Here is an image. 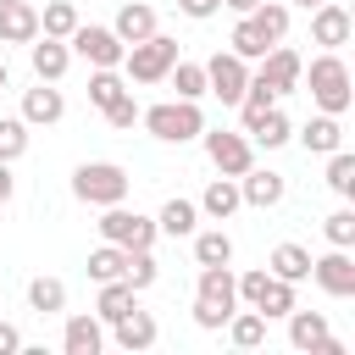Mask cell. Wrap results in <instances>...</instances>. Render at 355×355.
I'll return each instance as SVG.
<instances>
[{
	"label": "cell",
	"mask_w": 355,
	"mask_h": 355,
	"mask_svg": "<svg viewBox=\"0 0 355 355\" xmlns=\"http://www.w3.org/2000/svg\"><path fill=\"white\" fill-rule=\"evenodd\" d=\"M178 11H183V17H194V22H205V17H216V11H222V0H178Z\"/></svg>",
	"instance_id": "43"
},
{
	"label": "cell",
	"mask_w": 355,
	"mask_h": 355,
	"mask_svg": "<svg viewBox=\"0 0 355 355\" xmlns=\"http://www.w3.org/2000/svg\"><path fill=\"white\" fill-rule=\"evenodd\" d=\"M111 338H116V349H128V355H139V349H150L155 338H161V327H155V316L150 311H128V316H116L111 322Z\"/></svg>",
	"instance_id": "15"
},
{
	"label": "cell",
	"mask_w": 355,
	"mask_h": 355,
	"mask_svg": "<svg viewBox=\"0 0 355 355\" xmlns=\"http://www.w3.org/2000/svg\"><path fill=\"white\" fill-rule=\"evenodd\" d=\"M239 205H244L239 200V178H211L205 194H200V216H211V222H227Z\"/></svg>",
	"instance_id": "20"
},
{
	"label": "cell",
	"mask_w": 355,
	"mask_h": 355,
	"mask_svg": "<svg viewBox=\"0 0 355 355\" xmlns=\"http://www.w3.org/2000/svg\"><path fill=\"white\" fill-rule=\"evenodd\" d=\"M227 338H233L239 349H261V344H266V316L250 311V305L233 311V316H227Z\"/></svg>",
	"instance_id": "30"
},
{
	"label": "cell",
	"mask_w": 355,
	"mask_h": 355,
	"mask_svg": "<svg viewBox=\"0 0 355 355\" xmlns=\"http://www.w3.org/2000/svg\"><path fill=\"white\" fill-rule=\"evenodd\" d=\"M288 6H300V11H316V6H322V0H288Z\"/></svg>",
	"instance_id": "47"
},
{
	"label": "cell",
	"mask_w": 355,
	"mask_h": 355,
	"mask_svg": "<svg viewBox=\"0 0 355 355\" xmlns=\"http://www.w3.org/2000/svg\"><path fill=\"white\" fill-rule=\"evenodd\" d=\"M105 122H111V128H133V122H139V100H133V89H128L116 105H105Z\"/></svg>",
	"instance_id": "41"
},
{
	"label": "cell",
	"mask_w": 355,
	"mask_h": 355,
	"mask_svg": "<svg viewBox=\"0 0 355 355\" xmlns=\"http://www.w3.org/2000/svg\"><path fill=\"white\" fill-rule=\"evenodd\" d=\"M300 83L311 89L316 111H327V116H344L349 100H355V89H349V67H344L338 50H322V55L311 61V72H300Z\"/></svg>",
	"instance_id": "1"
},
{
	"label": "cell",
	"mask_w": 355,
	"mask_h": 355,
	"mask_svg": "<svg viewBox=\"0 0 355 355\" xmlns=\"http://www.w3.org/2000/svg\"><path fill=\"white\" fill-rule=\"evenodd\" d=\"M105 216L94 222L100 227V239L105 244H122V250H150L155 244V216H139V211H128L122 200L116 205H100Z\"/></svg>",
	"instance_id": "5"
},
{
	"label": "cell",
	"mask_w": 355,
	"mask_h": 355,
	"mask_svg": "<svg viewBox=\"0 0 355 355\" xmlns=\"http://www.w3.org/2000/svg\"><path fill=\"white\" fill-rule=\"evenodd\" d=\"M222 6H227V11H239V17H250V11L261 6V0H222Z\"/></svg>",
	"instance_id": "46"
},
{
	"label": "cell",
	"mask_w": 355,
	"mask_h": 355,
	"mask_svg": "<svg viewBox=\"0 0 355 355\" xmlns=\"http://www.w3.org/2000/svg\"><path fill=\"white\" fill-rule=\"evenodd\" d=\"M322 338H327V316H322V311H300V305H294V311H288V344L316 355V344H322Z\"/></svg>",
	"instance_id": "26"
},
{
	"label": "cell",
	"mask_w": 355,
	"mask_h": 355,
	"mask_svg": "<svg viewBox=\"0 0 355 355\" xmlns=\"http://www.w3.org/2000/svg\"><path fill=\"white\" fill-rule=\"evenodd\" d=\"M349 6H338V0H322L316 11H311V39L322 44V50H338V44H349Z\"/></svg>",
	"instance_id": "12"
},
{
	"label": "cell",
	"mask_w": 355,
	"mask_h": 355,
	"mask_svg": "<svg viewBox=\"0 0 355 355\" xmlns=\"http://www.w3.org/2000/svg\"><path fill=\"white\" fill-rule=\"evenodd\" d=\"M194 300H205V305H216L222 316H233V311H239V283H233V266H200Z\"/></svg>",
	"instance_id": "13"
},
{
	"label": "cell",
	"mask_w": 355,
	"mask_h": 355,
	"mask_svg": "<svg viewBox=\"0 0 355 355\" xmlns=\"http://www.w3.org/2000/svg\"><path fill=\"white\" fill-rule=\"evenodd\" d=\"M28 150V122L22 116H0V161H17Z\"/></svg>",
	"instance_id": "39"
},
{
	"label": "cell",
	"mask_w": 355,
	"mask_h": 355,
	"mask_svg": "<svg viewBox=\"0 0 355 355\" xmlns=\"http://www.w3.org/2000/svg\"><path fill=\"white\" fill-rule=\"evenodd\" d=\"M72 194L83 205H116V200H128V172L116 161H83L72 172Z\"/></svg>",
	"instance_id": "4"
},
{
	"label": "cell",
	"mask_w": 355,
	"mask_h": 355,
	"mask_svg": "<svg viewBox=\"0 0 355 355\" xmlns=\"http://www.w3.org/2000/svg\"><path fill=\"white\" fill-rule=\"evenodd\" d=\"M200 139H205V155H211V166H216L222 178H239V172H250V166H255V144H250V133L205 128Z\"/></svg>",
	"instance_id": "6"
},
{
	"label": "cell",
	"mask_w": 355,
	"mask_h": 355,
	"mask_svg": "<svg viewBox=\"0 0 355 355\" xmlns=\"http://www.w3.org/2000/svg\"><path fill=\"white\" fill-rule=\"evenodd\" d=\"M227 50H233V55H244V61H261V55H266L272 44H266V39L255 33V22H250V17H239V28H233V39H227Z\"/></svg>",
	"instance_id": "37"
},
{
	"label": "cell",
	"mask_w": 355,
	"mask_h": 355,
	"mask_svg": "<svg viewBox=\"0 0 355 355\" xmlns=\"http://www.w3.org/2000/svg\"><path fill=\"white\" fill-rule=\"evenodd\" d=\"M338 6H349V0H338Z\"/></svg>",
	"instance_id": "49"
},
{
	"label": "cell",
	"mask_w": 355,
	"mask_h": 355,
	"mask_svg": "<svg viewBox=\"0 0 355 355\" xmlns=\"http://www.w3.org/2000/svg\"><path fill=\"white\" fill-rule=\"evenodd\" d=\"M139 305V288L128 283V277H111V283H100V300H94V316L100 322H116V316H128Z\"/></svg>",
	"instance_id": "22"
},
{
	"label": "cell",
	"mask_w": 355,
	"mask_h": 355,
	"mask_svg": "<svg viewBox=\"0 0 355 355\" xmlns=\"http://www.w3.org/2000/svg\"><path fill=\"white\" fill-rule=\"evenodd\" d=\"M194 322H200L205 333H222V327H227V316H222L216 305H205V300H194Z\"/></svg>",
	"instance_id": "42"
},
{
	"label": "cell",
	"mask_w": 355,
	"mask_h": 355,
	"mask_svg": "<svg viewBox=\"0 0 355 355\" xmlns=\"http://www.w3.org/2000/svg\"><path fill=\"white\" fill-rule=\"evenodd\" d=\"M39 39V11L28 0H6L0 6V44H33Z\"/></svg>",
	"instance_id": "18"
},
{
	"label": "cell",
	"mask_w": 355,
	"mask_h": 355,
	"mask_svg": "<svg viewBox=\"0 0 355 355\" xmlns=\"http://www.w3.org/2000/svg\"><path fill=\"white\" fill-rule=\"evenodd\" d=\"M111 33H116L122 44H139V39H150V33H155V6H144V0H128V6L116 11Z\"/></svg>",
	"instance_id": "19"
},
{
	"label": "cell",
	"mask_w": 355,
	"mask_h": 355,
	"mask_svg": "<svg viewBox=\"0 0 355 355\" xmlns=\"http://www.w3.org/2000/svg\"><path fill=\"white\" fill-rule=\"evenodd\" d=\"M300 72H305L300 50H288V44H272V50L261 55V72H250V78H255V83H266V89L283 100V94H294V89H300Z\"/></svg>",
	"instance_id": "9"
},
{
	"label": "cell",
	"mask_w": 355,
	"mask_h": 355,
	"mask_svg": "<svg viewBox=\"0 0 355 355\" xmlns=\"http://www.w3.org/2000/svg\"><path fill=\"white\" fill-rule=\"evenodd\" d=\"M283 194H288L283 172H272V166H250V172H239V200H244V205L272 211V205H283Z\"/></svg>",
	"instance_id": "11"
},
{
	"label": "cell",
	"mask_w": 355,
	"mask_h": 355,
	"mask_svg": "<svg viewBox=\"0 0 355 355\" xmlns=\"http://www.w3.org/2000/svg\"><path fill=\"white\" fill-rule=\"evenodd\" d=\"M6 83H11V72H6V61H0V89H6Z\"/></svg>",
	"instance_id": "48"
},
{
	"label": "cell",
	"mask_w": 355,
	"mask_h": 355,
	"mask_svg": "<svg viewBox=\"0 0 355 355\" xmlns=\"http://www.w3.org/2000/svg\"><path fill=\"white\" fill-rule=\"evenodd\" d=\"M189 239H194V261L200 266H233V239L222 227H194Z\"/></svg>",
	"instance_id": "24"
},
{
	"label": "cell",
	"mask_w": 355,
	"mask_h": 355,
	"mask_svg": "<svg viewBox=\"0 0 355 355\" xmlns=\"http://www.w3.org/2000/svg\"><path fill=\"white\" fill-rule=\"evenodd\" d=\"M244 83H250V61H244V55L216 50V55L205 61V89H211L222 105H239V100H244Z\"/></svg>",
	"instance_id": "8"
},
{
	"label": "cell",
	"mask_w": 355,
	"mask_h": 355,
	"mask_svg": "<svg viewBox=\"0 0 355 355\" xmlns=\"http://www.w3.org/2000/svg\"><path fill=\"white\" fill-rule=\"evenodd\" d=\"M294 139V122L277 111V105H266L255 122H250V144H266V150H277V144H288Z\"/></svg>",
	"instance_id": "27"
},
{
	"label": "cell",
	"mask_w": 355,
	"mask_h": 355,
	"mask_svg": "<svg viewBox=\"0 0 355 355\" xmlns=\"http://www.w3.org/2000/svg\"><path fill=\"white\" fill-rule=\"evenodd\" d=\"M266 272L283 277V283H305V277H311V250H305V244H277L272 261H266Z\"/></svg>",
	"instance_id": "25"
},
{
	"label": "cell",
	"mask_w": 355,
	"mask_h": 355,
	"mask_svg": "<svg viewBox=\"0 0 355 355\" xmlns=\"http://www.w3.org/2000/svg\"><path fill=\"white\" fill-rule=\"evenodd\" d=\"M72 28H78V6H72V0H50V6L39 11V33H44V39H67Z\"/></svg>",
	"instance_id": "34"
},
{
	"label": "cell",
	"mask_w": 355,
	"mask_h": 355,
	"mask_svg": "<svg viewBox=\"0 0 355 355\" xmlns=\"http://www.w3.org/2000/svg\"><path fill=\"white\" fill-rule=\"evenodd\" d=\"M300 144H305V155H333L338 144H344V128H338V116H311L305 128H300Z\"/></svg>",
	"instance_id": "21"
},
{
	"label": "cell",
	"mask_w": 355,
	"mask_h": 355,
	"mask_svg": "<svg viewBox=\"0 0 355 355\" xmlns=\"http://www.w3.org/2000/svg\"><path fill=\"white\" fill-rule=\"evenodd\" d=\"M166 78H172L178 100H205V94H211V89H205V67H200V61H183V55H178Z\"/></svg>",
	"instance_id": "31"
},
{
	"label": "cell",
	"mask_w": 355,
	"mask_h": 355,
	"mask_svg": "<svg viewBox=\"0 0 355 355\" xmlns=\"http://www.w3.org/2000/svg\"><path fill=\"white\" fill-rule=\"evenodd\" d=\"M28 305H33L39 316L67 311V283H61V277H33V283H28Z\"/></svg>",
	"instance_id": "33"
},
{
	"label": "cell",
	"mask_w": 355,
	"mask_h": 355,
	"mask_svg": "<svg viewBox=\"0 0 355 355\" xmlns=\"http://www.w3.org/2000/svg\"><path fill=\"white\" fill-rule=\"evenodd\" d=\"M250 22H255V33H261L266 44H283V39H288V6H283V0H261V6L250 11Z\"/></svg>",
	"instance_id": "28"
},
{
	"label": "cell",
	"mask_w": 355,
	"mask_h": 355,
	"mask_svg": "<svg viewBox=\"0 0 355 355\" xmlns=\"http://www.w3.org/2000/svg\"><path fill=\"white\" fill-rule=\"evenodd\" d=\"M172 61H178V39H166L161 28H155L150 39H139V44H128V55H122L128 83H161V78L172 72Z\"/></svg>",
	"instance_id": "3"
},
{
	"label": "cell",
	"mask_w": 355,
	"mask_h": 355,
	"mask_svg": "<svg viewBox=\"0 0 355 355\" xmlns=\"http://www.w3.org/2000/svg\"><path fill=\"white\" fill-rule=\"evenodd\" d=\"M327 189H333L338 200H349V194H355V155H349L344 144L327 155Z\"/></svg>",
	"instance_id": "35"
},
{
	"label": "cell",
	"mask_w": 355,
	"mask_h": 355,
	"mask_svg": "<svg viewBox=\"0 0 355 355\" xmlns=\"http://www.w3.org/2000/svg\"><path fill=\"white\" fill-rule=\"evenodd\" d=\"M194 227H200V205L194 200H166L161 216H155V233H166V239H189Z\"/></svg>",
	"instance_id": "23"
},
{
	"label": "cell",
	"mask_w": 355,
	"mask_h": 355,
	"mask_svg": "<svg viewBox=\"0 0 355 355\" xmlns=\"http://www.w3.org/2000/svg\"><path fill=\"white\" fill-rule=\"evenodd\" d=\"M311 277H316V288H322V294L349 300V294H355V255L333 244L327 255H311Z\"/></svg>",
	"instance_id": "10"
},
{
	"label": "cell",
	"mask_w": 355,
	"mask_h": 355,
	"mask_svg": "<svg viewBox=\"0 0 355 355\" xmlns=\"http://www.w3.org/2000/svg\"><path fill=\"white\" fill-rule=\"evenodd\" d=\"M139 122L161 139V144H189L205 133V116H200V100H161L150 111H139Z\"/></svg>",
	"instance_id": "2"
},
{
	"label": "cell",
	"mask_w": 355,
	"mask_h": 355,
	"mask_svg": "<svg viewBox=\"0 0 355 355\" xmlns=\"http://www.w3.org/2000/svg\"><path fill=\"white\" fill-rule=\"evenodd\" d=\"M0 6H6V0H0Z\"/></svg>",
	"instance_id": "50"
},
{
	"label": "cell",
	"mask_w": 355,
	"mask_h": 355,
	"mask_svg": "<svg viewBox=\"0 0 355 355\" xmlns=\"http://www.w3.org/2000/svg\"><path fill=\"white\" fill-rule=\"evenodd\" d=\"M322 233H327V244H338V250H349L355 244V211L349 205H338L327 222H322Z\"/></svg>",
	"instance_id": "40"
},
{
	"label": "cell",
	"mask_w": 355,
	"mask_h": 355,
	"mask_svg": "<svg viewBox=\"0 0 355 355\" xmlns=\"http://www.w3.org/2000/svg\"><path fill=\"white\" fill-rule=\"evenodd\" d=\"M61 349L67 355H100L105 349V327H100V316H67V327H61Z\"/></svg>",
	"instance_id": "17"
},
{
	"label": "cell",
	"mask_w": 355,
	"mask_h": 355,
	"mask_svg": "<svg viewBox=\"0 0 355 355\" xmlns=\"http://www.w3.org/2000/svg\"><path fill=\"white\" fill-rule=\"evenodd\" d=\"M17 349H22V333L11 322H0V355H17Z\"/></svg>",
	"instance_id": "44"
},
{
	"label": "cell",
	"mask_w": 355,
	"mask_h": 355,
	"mask_svg": "<svg viewBox=\"0 0 355 355\" xmlns=\"http://www.w3.org/2000/svg\"><path fill=\"white\" fill-rule=\"evenodd\" d=\"M122 277H128V283L144 294V288L155 283V255H150V250H128V261H122Z\"/></svg>",
	"instance_id": "38"
},
{
	"label": "cell",
	"mask_w": 355,
	"mask_h": 355,
	"mask_svg": "<svg viewBox=\"0 0 355 355\" xmlns=\"http://www.w3.org/2000/svg\"><path fill=\"white\" fill-rule=\"evenodd\" d=\"M61 116H67V100H61L55 83H39V89L22 94V122H28V128H50V122H61Z\"/></svg>",
	"instance_id": "16"
},
{
	"label": "cell",
	"mask_w": 355,
	"mask_h": 355,
	"mask_svg": "<svg viewBox=\"0 0 355 355\" xmlns=\"http://www.w3.org/2000/svg\"><path fill=\"white\" fill-rule=\"evenodd\" d=\"M122 261H128V250L100 239V250H89V277L94 283H111V277H122Z\"/></svg>",
	"instance_id": "36"
},
{
	"label": "cell",
	"mask_w": 355,
	"mask_h": 355,
	"mask_svg": "<svg viewBox=\"0 0 355 355\" xmlns=\"http://www.w3.org/2000/svg\"><path fill=\"white\" fill-rule=\"evenodd\" d=\"M17 194V178H11V161H0V205Z\"/></svg>",
	"instance_id": "45"
},
{
	"label": "cell",
	"mask_w": 355,
	"mask_h": 355,
	"mask_svg": "<svg viewBox=\"0 0 355 355\" xmlns=\"http://www.w3.org/2000/svg\"><path fill=\"white\" fill-rule=\"evenodd\" d=\"M122 94H128V78H122L116 67H94V78H89V105L105 111V105H116Z\"/></svg>",
	"instance_id": "32"
},
{
	"label": "cell",
	"mask_w": 355,
	"mask_h": 355,
	"mask_svg": "<svg viewBox=\"0 0 355 355\" xmlns=\"http://www.w3.org/2000/svg\"><path fill=\"white\" fill-rule=\"evenodd\" d=\"M250 311H261L266 322H272V316H288V311H294V283H283V277L266 272V283H261V294H255Z\"/></svg>",
	"instance_id": "29"
},
{
	"label": "cell",
	"mask_w": 355,
	"mask_h": 355,
	"mask_svg": "<svg viewBox=\"0 0 355 355\" xmlns=\"http://www.w3.org/2000/svg\"><path fill=\"white\" fill-rule=\"evenodd\" d=\"M67 50L83 55L89 67H122V55H128V44H122L111 28H94V22H78V28L67 33Z\"/></svg>",
	"instance_id": "7"
},
{
	"label": "cell",
	"mask_w": 355,
	"mask_h": 355,
	"mask_svg": "<svg viewBox=\"0 0 355 355\" xmlns=\"http://www.w3.org/2000/svg\"><path fill=\"white\" fill-rule=\"evenodd\" d=\"M28 61H33V78L39 83H61L67 78V67H72V50H67V39H33L28 44Z\"/></svg>",
	"instance_id": "14"
}]
</instances>
